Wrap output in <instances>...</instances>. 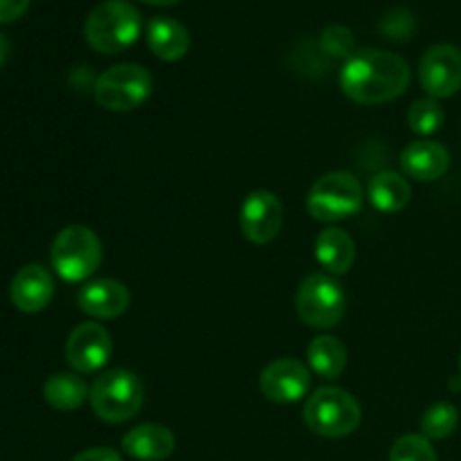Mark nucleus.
Listing matches in <instances>:
<instances>
[{"label": "nucleus", "instance_id": "18", "mask_svg": "<svg viewBox=\"0 0 461 461\" xmlns=\"http://www.w3.org/2000/svg\"><path fill=\"white\" fill-rule=\"evenodd\" d=\"M315 257L329 273L345 275L356 261V243L345 230L329 228L315 239Z\"/></svg>", "mask_w": 461, "mask_h": 461}, {"label": "nucleus", "instance_id": "3", "mask_svg": "<svg viewBox=\"0 0 461 461\" xmlns=\"http://www.w3.org/2000/svg\"><path fill=\"white\" fill-rule=\"evenodd\" d=\"M360 403L340 387H320L304 405V423L311 432L327 439H340L360 426Z\"/></svg>", "mask_w": 461, "mask_h": 461}, {"label": "nucleus", "instance_id": "10", "mask_svg": "<svg viewBox=\"0 0 461 461\" xmlns=\"http://www.w3.org/2000/svg\"><path fill=\"white\" fill-rule=\"evenodd\" d=\"M111 333L97 322H84L66 340V360L77 374H95L111 358Z\"/></svg>", "mask_w": 461, "mask_h": 461}, {"label": "nucleus", "instance_id": "28", "mask_svg": "<svg viewBox=\"0 0 461 461\" xmlns=\"http://www.w3.org/2000/svg\"><path fill=\"white\" fill-rule=\"evenodd\" d=\"M72 461H122L120 453L113 448H90L77 455Z\"/></svg>", "mask_w": 461, "mask_h": 461}, {"label": "nucleus", "instance_id": "4", "mask_svg": "<svg viewBox=\"0 0 461 461\" xmlns=\"http://www.w3.org/2000/svg\"><path fill=\"white\" fill-rule=\"evenodd\" d=\"M54 273L66 282H84L102 264V241L86 225H68L52 241L50 250Z\"/></svg>", "mask_w": 461, "mask_h": 461}, {"label": "nucleus", "instance_id": "12", "mask_svg": "<svg viewBox=\"0 0 461 461\" xmlns=\"http://www.w3.org/2000/svg\"><path fill=\"white\" fill-rule=\"evenodd\" d=\"M259 387L273 403H295L309 392L311 374L295 358H277L261 372Z\"/></svg>", "mask_w": 461, "mask_h": 461}, {"label": "nucleus", "instance_id": "31", "mask_svg": "<svg viewBox=\"0 0 461 461\" xmlns=\"http://www.w3.org/2000/svg\"><path fill=\"white\" fill-rule=\"evenodd\" d=\"M459 372H461V356H459Z\"/></svg>", "mask_w": 461, "mask_h": 461}, {"label": "nucleus", "instance_id": "2", "mask_svg": "<svg viewBox=\"0 0 461 461\" xmlns=\"http://www.w3.org/2000/svg\"><path fill=\"white\" fill-rule=\"evenodd\" d=\"M142 16L126 0H104L88 14L84 25L86 43L99 54H120L138 41Z\"/></svg>", "mask_w": 461, "mask_h": 461}, {"label": "nucleus", "instance_id": "23", "mask_svg": "<svg viewBox=\"0 0 461 461\" xmlns=\"http://www.w3.org/2000/svg\"><path fill=\"white\" fill-rule=\"evenodd\" d=\"M444 108L437 99H417L408 111V124L417 135H432L444 124Z\"/></svg>", "mask_w": 461, "mask_h": 461}, {"label": "nucleus", "instance_id": "7", "mask_svg": "<svg viewBox=\"0 0 461 461\" xmlns=\"http://www.w3.org/2000/svg\"><path fill=\"white\" fill-rule=\"evenodd\" d=\"M153 90V77L138 63L108 68L95 81V102L113 113H129L142 106Z\"/></svg>", "mask_w": 461, "mask_h": 461}, {"label": "nucleus", "instance_id": "6", "mask_svg": "<svg viewBox=\"0 0 461 461\" xmlns=\"http://www.w3.org/2000/svg\"><path fill=\"white\" fill-rule=\"evenodd\" d=\"M363 207V187L349 171H331L313 183L306 196V210L315 221L336 223L349 219Z\"/></svg>", "mask_w": 461, "mask_h": 461}, {"label": "nucleus", "instance_id": "17", "mask_svg": "<svg viewBox=\"0 0 461 461\" xmlns=\"http://www.w3.org/2000/svg\"><path fill=\"white\" fill-rule=\"evenodd\" d=\"M189 32L169 16H156L147 25V45L162 61H178L189 50Z\"/></svg>", "mask_w": 461, "mask_h": 461}, {"label": "nucleus", "instance_id": "15", "mask_svg": "<svg viewBox=\"0 0 461 461\" xmlns=\"http://www.w3.org/2000/svg\"><path fill=\"white\" fill-rule=\"evenodd\" d=\"M401 167L410 178L428 183V180L441 178L448 171L450 156L444 144L432 142V140H417L403 149Z\"/></svg>", "mask_w": 461, "mask_h": 461}, {"label": "nucleus", "instance_id": "27", "mask_svg": "<svg viewBox=\"0 0 461 461\" xmlns=\"http://www.w3.org/2000/svg\"><path fill=\"white\" fill-rule=\"evenodd\" d=\"M30 7V0H0V25L14 23Z\"/></svg>", "mask_w": 461, "mask_h": 461}, {"label": "nucleus", "instance_id": "29", "mask_svg": "<svg viewBox=\"0 0 461 461\" xmlns=\"http://www.w3.org/2000/svg\"><path fill=\"white\" fill-rule=\"evenodd\" d=\"M9 57V41L5 39L3 34H0V68L5 66V61H7Z\"/></svg>", "mask_w": 461, "mask_h": 461}, {"label": "nucleus", "instance_id": "9", "mask_svg": "<svg viewBox=\"0 0 461 461\" xmlns=\"http://www.w3.org/2000/svg\"><path fill=\"white\" fill-rule=\"evenodd\" d=\"M419 81L432 99L453 97L461 90V50L439 43L426 50L419 61Z\"/></svg>", "mask_w": 461, "mask_h": 461}, {"label": "nucleus", "instance_id": "1", "mask_svg": "<svg viewBox=\"0 0 461 461\" xmlns=\"http://www.w3.org/2000/svg\"><path fill=\"white\" fill-rule=\"evenodd\" d=\"M410 86V66L394 52L360 50L340 72V88L351 102L376 106L399 99Z\"/></svg>", "mask_w": 461, "mask_h": 461}, {"label": "nucleus", "instance_id": "5", "mask_svg": "<svg viewBox=\"0 0 461 461\" xmlns=\"http://www.w3.org/2000/svg\"><path fill=\"white\" fill-rule=\"evenodd\" d=\"M142 381L129 369L104 372L90 387V405L95 414L106 423L131 421L142 410Z\"/></svg>", "mask_w": 461, "mask_h": 461}, {"label": "nucleus", "instance_id": "30", "mask_svg": "<svg viewBox=\"0 0 461 461\" xmlns=\"http://www.w3.org/2000/svg\"><path fill=\"white\" fill-rule=\"evenodd\" d=\"M142 3L153 5V7H169V5L180 3V0H142Z\"/></svg>", "mask_w": 461, "mask_h": 461}, {"label": "nucleus", "instance_id": "8", "mask_svg": "<svg viewBox=\"0 0 461 461\" xmlns=\"http://www.w3.org/2000/svg\"><path fill=\"white\" fill-rule=\"evenodd\" d=\"M297 315L313 329H331L345 315V291L333 277L322 273L309 275L300 284L295 297Z\"/></svg>", "mask_w": 461, "mask_h": 461}, {"label": "nucleus", "instance_id": "26", "mask_svg": "<svg viewBox=\"0 0 461 461\" xmlns=\"http://www.w3.org/2000/svg\"><path fill=\"white\" fill-rule=\"evenodd\" d=\"M381 30L390 39H405V36H410L414 32L412 14L405 12V9H394V12H390L383 18Z\"/></svg>", "mask_w": 461, "mask_h": 461}, {"label": "nucleus", "instance_id": "25", "mask_svg": "<svg viewBox=\"0 0 461 461\" xmlns=\"http://www.w3.org/2000/svg\"><path fill=\"white\" fill-rule=\"evenodd\" d=\"M320 45L329 57H351L354 50V34L345 25H329L320 36Z\"/></svg>", "mask_w": 461, "mask_h": 461}, {"label": "nucleus", "instance_id": "20", "mask_svg": "<svg viewBox=\"0 0 461 461\" xmlns=\"http://www.w3.org/2000/svg\"><path fill=\"white\" fill-rule=\"evenodd\" d=\"M43 396L48 405H52L59 412H72V410L81 408L86 399H90V390L84 378L77 374L59 372L45 381Z\"/></svg>", "mask_w": 461, "mask_h": 461}, {"label": "nucleus", "instance_id": "11", "mask_svg": "<svg viewBox=\"0 0 461 461\" xmlns=\"http://www.w3.org/2000/svg\"><path fill=\"white\" fill-rule=\"evenodd\" d=\"M284 223L282 201L273 192H252L241 205V232L255 246H266Z\"/></svg>", "mask_w": 461, "mask_h": 461}, {"label": "nucleus", "instance_id": "22", "mask_svg": "<svg viewBox=\"0 0 461 461\" xmlns=\"http://www.w3.org/2000/svg\"><path fill=\"white\" fill-rule=\"evenodd\" d=\"M459 412L453 403H441L430 405L421 417V432L426 439L430 441H444L457 430Z\"/></svg>", "mask_w": 461, "mask_h": 461}, {"label": "nucleus", "instance_id": "13", "mask_svg": "<svg viewBox=\"0 0 461 461\" xmlns=\"http://www.w3.org/2000/svg\"><path fill=\"white\" fill-rule=\"evenodd\" d=\"M54 295V279L41 264H27L14 275L9 297L23 313H39L50 304Z\"/></svg>", "mask_w": 461, "mask_h": 461}, {"label": "nucleus", "instance_id": "24", "mask_svg": "<svg viewBox=\"0 0 461 461\" xmlns=\"http://www.w3.org/2000/svg\"><path fill=\"white\" fill-rule=\"evenodd\" d=\"M390 461H437V453L423 435H405L392 446Z\"/></svg>", "mask_w": 461, "mask_h": 461}, {"label": "nucleus", "instance_id": "19", "mask_svg": "<svg viewBox=\"0 0 461 461\" xmlns=\"http://www.w3.org/2000/svg\"><path fill=\"white\" fill-rule=\"evenodd\" d=\"M412 198V187L403 176L394 171H381L369 180V201L383 214H396Z\"/></svg>", "mask_w": 461, "mask_h": 461}, {"label": "nucleus", "instance_id": "14", "mask_svg": "<svg viewBox=\"0 0 461 461\" xmlns=\"http://www.w3.org/2000/svg\"><path fill=\"white\" fill-rule=\"evenodd\" d=\"M77 304L86 315L95 320L120 318L131 304V293L117 279H95L77 295Z\"/></svg>", "mask_w": 461, "mask_h": 461}, {"label": "nucleus", "instance_id": "21", "mask_svg": "<svg viewBox=\"0 0 461 461\" xmlns=\"http://www.w3.org/2000/svg\"><path fill=\"white\" fill-rule=\"evenodd\" d=\"M306 358H309L311 369H313L318 376L329 378V381L340 376L347 367L345 345L333 336L315 338V340L309 345Z\"/></svg>", "mask_w": 461, "mask_h": 461}, {"label": "nucleus", "instance_id": "16", "mask_svg": "<svg viewBox=\"0 0 461 461\" xmlns=\"http://www.w3.org/2000/svg\"><path fill=\"white\" fill-rule=\"evenodd\" d=\"M122 448L138 461H165L176 448L174 432L160 423H142L122 439Z\"/></svg>", "mask_w": 461, "mask_h": 461}]
</instances>
